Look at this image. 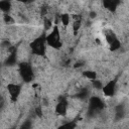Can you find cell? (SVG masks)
Instances as JSON below:
<instances>
[{
	"label": "cell",
	"mask_w": 129,
	"mask_h": 129,
	"mask_svg": "<svg viewBox=\"0 0 129 129\" xmlns=\"http://www.w3.org/2000/svg\"><path fill=\"white\" fill-rule=\"evenodd\" d=\"M125 115V109H124V106L123 105H119L115 108V118L116 120H119V119H122Z\"/></svg>",
	"instance_id": "30bf717a"
},
{
	"label": "cell",
	"mask_w": 129,
	"mask_h": 129,
	"mask_svg": "<svg viewBox=\"0 0 129 129\" xmlns=\"http://www.w3.org/2000/svg\"><path fill=\"white\" fill-rule=\"evenodd\" d=\"M60 21H61L63 26H68L69 23H70V16H69V14H62L60 16Z\"/></svg>",
	"instance_id": "9a60e30c"
},
{
	"label": "cell",
	"mask_w": 129,
	"mask_h": 129,
	"mask_svg": "<svg viewBox=\"0 0 129 129\" xmlns=\"http://www.w3.org/2000/svg\"><path fill=\"white\" fill-rule=\"evenodd\" d=\"M115 88H116V81L112 80L108 82L104 87H103V93L107 97H112L115 93Z\"/></svg>",
	"instance_id": "8992f818"
},
{
	"label": "cell",
	"mask_w": 129,
	"mask_h": 129,
	"mask_svg": "<svg viewBox=\"0 0 129 129\" xmlns=\"http://www.w3.org/2000/svg\"><path fill=\"white\" fill-rule=\"evenodd\" d=\"M83 75H84V77H86L87 79L92 80V81L96 80V78H97V74L93 71H86V72L83 73Z\"/></svg>",
	"instance_id": "7c38bea8"
},
{
	"label": "cell",
	"mask_w": 129,
	"mask_h": 129,
	"mask_svg": "<svg viewBox=\"0 0 129 129\" xmlns=\"http://www.w3.org/2000/svg\"><path fill=\"white\" fill-rule=\"evenodd\" d=\"M77 96L80 98V99H86L88 96H89V91L87 89H81L79 91V93L77 94Z\"/></svg>",
	"instance_id": "5bb4252c"
},
{
	"label": "cell",
	"mask_w": 129,
	"mask_h": 129,
	"mask_svg": "<svg viewBox=\"0 0 129 129\" xmlns=\"http://www.w3.org/2000/svg\"><path fill=\"white\" fill-rule=\"evenodd\" d=\"M46 43L51 46L52 48H59L61 46V41H60V35H59V32H58V27L57 26H54L52 31L46 35Z\"/></svg>",
	"instance_id": "7a4b0ae2"
},
{
	"label": "cell",
	"mask_w": 129,
	"mask_h": 129,
	"mask_svg": "<svg viewBox=\"0 0 129 129\" xmlns=\"http://www.w3.org/2000/svg\"><path fill=\"white\" fill-rule=\"evenodd\" d=\"M51 26V20L48 19V18H45L44 19V30L47 31Z\"/></svg>",
	"instance_id": "ac0fdd59"
},
{
	"label": "cell",
	"mask_w": 129,
	"mask_h": 129,
	"mask_svg": "<svg viewBox=\"0 0 129 129\" xmlns=\"http://www.w3.org/2000/svg\"><path fill=\"white\" fill-rule=\"evenodd\" d=\"M11 8V3L8 1H0V9L3 12H8Z\"/></svg>",
	"instance_id": "8fae6325"
},
{
	"label": "cell",
	"mask_w": 129,
	"mask_h": 129,
	"mask_svg": "<svg viewBox=\"0 0 129 129\" xmlns=\"http://www.w3.org/2000/svg\"><path fill=\"white\" fill-rule=\"evenodd\" d=\"M45 42H46L45 33L41 34L35 40H33L30 43V48H31L32 53L38 56H44L45 55Z\"/></svg>",
	"instance_id": "6da1fadb"
},
{
	"label": "cell",
	"mask_w": 129,
	"mask_h": 129,
	"mask_svg": "<svg viewBox=\"0 0 129 129\" xmlns=\"http://www.w3.org/2000/svg\"><path fill=\"white\" fill-rule=\"evenodd\" d=\"M16 61H17L16 50L15 49H9V53H8V56L5 60V64L6 66H13L16 63Z\"/></svg>",
	"instance_id": "ba28073f"
},
{
	"label": "cell",
	"mask_w": 129,
	"mask_h": 129,
	"mask_svg": "<svg viewBox=\"0 0 129 129\" xmlns=\"http://www.w3.org/2000/svg\"><path fill=\"white\" fill-rule=\"evenodd\" d=\"M93 87H94L95 89H102L103 85H102L101 81H99V80H94V81H93Z\"/></svg>",
	"instance_id": "d6986e66"
},
{
	"label": "cell",
	"mask_w": 129,
	"mask_h": 129,
	"mask_svg": "<svg viewBox=\"0 0 129 129\" xmlns=\"http://www.w3.org/2000/svg\"><path fill=\"white\" fill-rule=\"evenodd\" d=\"M67 108H68V101L63 98L58 101L56 107H55V112L58 115H66L67 113Z\"/></svg>",
	"instance_id": "52a82bcc"
},
{
	"label": "cell",
	"mask_w": 129,
	"mask_h": 129,
	"mask_svg": "<svg viewBox=\"0 0 129 129\" xmlns=\"http://www.w3.org/2000/svg\"><path fill=\"white\" fill-rule=\"evenodd\" d=\"M4 21H5V23H7V24H9V23H12L14 20H13V18L10 16V15H8V14H4Z\"/></svg>",
	"instance_id": "ffe728a7"
},
{
	"label": "cell",
	"mask_w": 129,
	"mask_h": 129,
	"mask_svg": "<svg viewBox=\"0 0 129 129\" xmlns=\"http://www.w3.org/2000/svg\"><path fill=\"white\" fill-rule=\"evenodd\" d=\"M7 90H8V93H9L10 97H11V100L16 101V99L18 98V96L20 94L21 87L17 84H9L7 86Z\"/></svg>",
	"instance_id": "5b68a950"
},
{
	"label": "cell",
	"mask_w": 129,
	"mask_h": 129,
	"mask_svg": "<svg viewBox=\"0 0 129 129\" xmlns=\"http://www.w3.org/2000/svg\"><path fill=\"white\" fill-rule=\"evenodd\" d=\"M19 75L21 79L26 83L32 81L33 72H32L31 66L28 62H20L19 63Z\"/></svg>",
	"instance_id": "3957f363"
},
{
	"label": "cell",
	"mask_w": 129,
	"mask_h": 129,
	"mask_svg": "<svg viewBox=\"0 0 129 129\" xmlns=\"http://www.w3.org/2000/svg\"><path fill=\"white\" fill-rule=\"evenodd\" d=\"M75 126H76V123L72 121V122H68V123L62 124L57 129H75Z\"/></svg>",
	"instance_id": "4fadbf2b"
},
{
	"label": "cell",
	"mask_w": 129,
	"mask_h": 129,
	"mask_svg": "<svg viewBox=\"0 0 129 129\" xmlns=\"http://www.w3.org/2000/svg\"><path fill=\"white\" fill-rule=\"evenodd\" d=\"M95 16H96V13H95V12H91V13H90V17H91V18H94Z\"/></svg>",
	"instance_id": "7402d4cb"
},
{
	"label": "cell",
	"mask_w": 129,
	"mask_h": 129,
	"mask_svg": "<svg viewBox=\"0 0 129 129\" xmlns=\"http://www.w3.org/2000/svg\"><path fill=\"white\" fill-rule=\"evenodd\" d=\"M19 129H32V123H31V121L30 120H25L21 124V126H20Z\"/></svg>",
	"instance_id": "2e32d148"
},
{
	"label": "cell",
	"mask_w": 129,
	"mask_h": 129,
	"mask_svg": "<svg viewBox=\"0 0 129 129\" xmlns=\"http://www.w3.org/2000/svg\"><path fill=\"white\" fill-rule=\"evenodd\" d=\"M105 107L103 101L99 98V97H92L90 99L89 102V109H90V113H95L98 112L100 110H102Z\"/></svg>",
	"instance_id": "277c9868"
},
{
	"label": "cell",
	"mask_w": 129,
	"mask_h": 129,
	"mask_svg": "<svg viewBox=\"0 0 129 129\" xmlns=\"http://www.w3.org/2000/svg\"><path fill=\"white\" fill-rule=\"evenodd\" d=\"M120 45H121L120 41L119 40H116L115 42H113L112 44H110V49L111 50H117L118 48H120Z\"/></svg>",
	"instance_id": "e0dca14e"
},
{
	"label": "cell",
	"mask_w": 129,
	"mask_h": 129,
	"mask_svg": "<svg viewBox=\"0 0 129 129\" xmlns=\"http://www.w3.org/2000/svg\"><path fill=\"white\" fill-rule=\"evenodd\" d=\"M103 4H104L105 8L109 9L110 11H115V9L117 8V5L119 4V2L118 1H113V0H106V1H104Z\"/></svg>",
	"instance_id": "9c48e42d"
},
{
	"label": "cell",
	"mask_w": 129,
	"mask_h": 129,
	"mask_svg": "<svg viewBox=\"0 0 129 129\" xmlns=\"http://www.w3.org/2000/svg\"><path fill=\"white\" fill-rule=\"evenodd\" d=\"M35 112H36V115H37V116H39V117L42 115V111H41L40 107H36V109H35Z\"/></svg>",
	"instance_id": "44dd1931"
}]
</instances>
